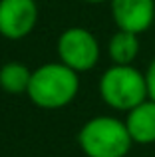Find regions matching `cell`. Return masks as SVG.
<instances>
[{
	"label": "cell",
	"instance_id": "2",
	"mask_svg": "<svg viewBox=\"0 0 155 157\" xmlns=\"http://www.w3.org/2000/svg\"><path fill=\"white\" fill-rule=\"evenodd\" d=\"M78 145L85 157H125L133 139L125 121L112 115H97L81 125Z\"/></svg>",
	"mask_w": 155,
	"mask_h": 157
},
{
	"label": "cell",
	"instance_id": "4",
	"mask_svg": "<svg viewBox=\"0 0 155 157\" xmlns=\"http://www.w3.org/2000/svg\"><path fill=\"white\" fill-rule=\"evenodd\" d=\"M58 56L60 62L74 72H89L100 60V44L88 28L72 26L60 34Z\"/></svg>",
	"mask_w": 155,
	"mask_h": 157
},
{
	"label": "cell",
	"instance_id": "11",
	"mask_svg": "<svg viewBox=\"0 0 155 157\" xmlns=\"http://www.w3.org/2000/svg\"><path fill=\"white\" fill-rule=\"evenodd\" d=\"M84 2H88V4H100V2H105V0H84Z\"/></svg>",
	"mask_w": 155,
	"mask_h": 157
},
{
	"label": "cell",
	"instance_id": "12",
	"mask_svg": "<svg viewBox=\"0 0 155 157\" xmlns=\"http://www.w3.org/2000/svg\"><path fill=\"white\" fill-rule=\"evenodd\" d=\"M153 26H155V20H153Z\"/></svg>",
	"mask_w": 155,
	"mask_h": 157
},
{
	"label": "cell",
	"instance_id": "6",
	"mask_svg": "<svg viewBox=\"0 0 155 157\" xmlns=\"http://www.w3.org/2000/svg\"><path fill=\"white\" fill-rule=\"evenodd\" d=\"M109 6L117 30L141 34L153 26L155 0H109Z\"/></svg>",
	"mask_w": 155,
	"mask_h": 157
},
{
	"label": "cell",
	"instance_id": "1",
	"mask_svg": "<svg viewBox=\"0 0 155 157\" xmlns=\"http://www.w3.org/2000/svg\"><path fill=\"white\" fill-rule=\"evenodd\" d=\"M80 92L78 72L62 62L42 64L32 72L26 96L42 109H62L76 100Z\"/></svg>",
	"mask_w": 155,
	"mask_h": 157
},
{
	"label": "cell",
	"instance_id": "5",
	"mask_svg": "<svg viewBox=\"0 0 155 157\" xmlns=\"http://www.w3.org/2000/svg\"><path fill=\"white\" fill-rule=\"evenodd\" d=\"M36 0H0V36L6 40H22L36 28Z\"/></svg>",
	"mask_w": 155,
	"mask_h": 157
},
{
	"label": "cell",
	"instance_id": "7",
	"mask_svg": "<svg viewBox=\"0 0 155 157\" xmlns=\"http://www.w3.org/2000/svg\"><path fill=\"white\" fill-rule=\"evenodd\" d=\"M125 125H127L133 143H139V145L155 143V101L147 98L139 105L129 109Z\"/></svg>",
	"mask_w": 155,
	"mask_h": 157
},
{
	"label": "cell",
	"instance_id": "9",
	"mask_svg": "<svg viewBox=\"0 0 155 157\" xmlns=\"http://www.w3.org/2000/svg\"><path fill=\"white\" fill-rule=\"evenodd\" d=\"M32 70L22 62H8L0 68V88L6 94H26Z\"/></svg>",
	"mask_w": 155,
	"mask_h": 157
},
{
	"label": "cell",
	"instance_id": "10",
	"mask_svg": "<svg viewBox=\"0 0 155 157\" xmlns=\"http://www.w3.org/2000/svg\"><path fill=\"white\" fill-rule=\"evenodd\" d=\"M145 80H147V94H149V100L155 101V58L151 60L147 72H145Z\"/></svg>",
	"mask_w": 155,
	"mask_h": 157
},
{
	"label": "cell",
	"instance_id": "3",
	"mask_svg": "<svg viewBox=\"0 0 155 157\" xmlns=\"http://www.w3.org/2000/svg\"><path fill=\"white\" fill-rule=\"evenodd\" d=\"M100 96L105 105L117 111H129L149 98L145 74L133 66L113 64L100 78Z\"/></svg>",
	"mask_w": 155,
	"mask_h": 157
},
{
	"label": "cell",
	"instance_id": "8",
	"mask_svg": "<svg viewBox=\"0 0 155 157\" xmlns=\"http://www.w3.org/2000/svg\"><path fill=\"white\" fill-rule=\"evenodd\" d=\"M108 54L113 64L117 66H131L139 54V38L133 32L117 30L109 38L108 44Z\"/></svg>",
	"mask_w": 155,
	"mask_h": 157
}]
</instances>
